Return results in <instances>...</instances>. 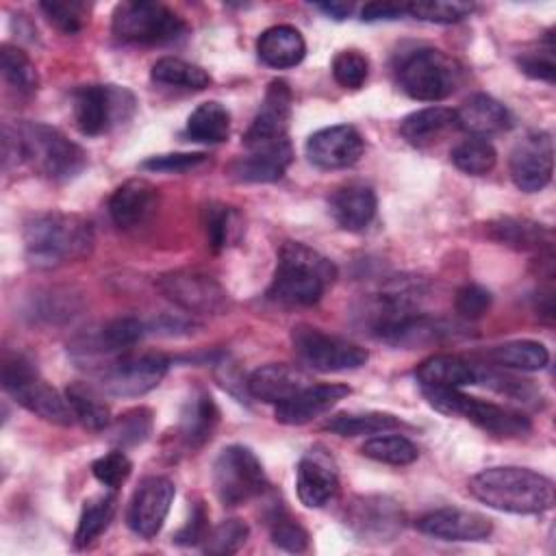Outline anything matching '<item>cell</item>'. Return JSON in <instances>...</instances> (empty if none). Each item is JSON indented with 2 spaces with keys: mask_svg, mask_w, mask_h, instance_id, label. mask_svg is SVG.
I'll use <instances>...</instances> for the list:
<instances>
[{
  "mask_svg": "<svg viewBox=\"0 0 556 556\" xmlns=\"http://www.w3.org/2000/svg\"><path fill=\"white\" fill-rule=\"evenodd\" d=\"M22 239L28 263L37 269H52L91 254L93 226L76 213L46 211L24 222Z\"/></svg>",
  "mask_w": 556,
  "mask_h": 556,
  "instance_id": "obj_1",
  "label": "cell"
},
{
  "mask_svg": "<svg viewBox=\"0 0 556 556\" xmlns=\"http://www.w3.org/2000/svg\"><path fill=\"white\" fill-rule=\"evenodd\" d=\"M469 491L489 508L513 515H541L556 502L554 480L526 467H489L469 480Z\"/></svg>",
  "mask_w": 556,
  "mask_h": 556,
  "instance_id": "obj_2",
  "label": "cell"
},
{
  "mask_svg": "<svg viewBox=\"0 0 556 556\" xmlns=\"http://www.w3.org/2000/svg\"><path fill=\"white\" fill-rule=\"evenodd\" d=\"M334 278L337 267L330 258L302 241H285L267 295L291 306H313Z\"/></svg>",
  "mask_w": 556,
  "mask_h": 556,
  "instance_id": "obj_3",
  "label": "cell"
},
{
  "mask_svg": "<svg viewBox=\"0 0 556 556\" xmlns=\"http://www.w3.org/2000/svg\"><path fill=\"white\" fill-rule=\"evenodd\" d=\"M11 132L15 137L22 163H28L48 180H72L87 165L85 150L54 126L41 122H22L11 128Z\"/></svg>",
  "mask_w": 556,
  "mask_h": 556,
  "instance_id": "obj_4",
  "label": "cell"
},
{
  "mask_svg": "<svg viewBox=\"0 0 556 556\" xmlns=\"http://www.w3.org/2000/svg\"><path fill=\"white\" fill-rule=\"evenodd\" d=\"M111 30L126 43L163 46L182 39L189 26L176 11L161 2L126 0L113 9Z\"/></svg>",
  "mask_w": 556,
  "mask_h": 556,
  "instance_id": "obj_5",
  "label": "cell"
},
{
  "mask_svg": "<svg viewBox=\"0 0 556 556\" xmlns=\"http://www.w3.org/2000/svg\"><path fill=\"white\" fill-rule=\"evenodd\" d=\"M421 393L434 410L450 417H463L495 437H523L532 430V424L523 413L471 397L460 389L421 387Z\"/></svg>",
  "mask_w": 556,
  "mask_h": 556,
  "instance_id": "obj_6",
  "label": "cell"
},
{
  "mask_svg": "<svg viewBox=\"0 0 556 556\" xmlns=\"http://www.w3.org/2000/svg\"><path fill=\"white\" fill-rule=\"evenodd\" d=\"M2 389L20 406H24L33 415H37L50 424L70 426L74 421L67 400L39 376L37 367L28 358H24L20 354L4 358Z\"/></svg>",
  "mask_w": 556,
  "mask_h": 556,
  "instance_id": "obj_7",
  "label": "cell"
},
{
  "mask_svg": "<svg viewBox=\"0 0 556 556\" xmlns=\"http://www.w3.org/2000/svg\"><path fill=\"white\" fill-rule=\"evenodd\" d=\"M402 91L419 102H441L454 93L460 67L452 56L434 48H417L402 56L397 65Z\"/></svg>",
  "mask_w": 556,
  "mask_h": 556,
  "instance_id": "obj_8",
  "label": "cell"
},
{
  "mask_svg": "<svg viewBox=\"0 0 556 556\" xmlns=\"http://www.w3.org/2000/svg\"><path fill=\"white\" fill-rule=\"evenodd\" d=\"M74 122L87 137H98L128 122L137 109L130 89L119 85H83L72 98Z\"/></svg>",
  "mask_w": 556,
  "mask_h": 556,
  "instance_id": "obj_9",
  "label": "cell"
},
{
  "mask_svg": "<svg viewBox=\"0 0 556 556\" xmlns=\"http://www.w3.org/2000/svg\"><path fill=\"white\" fill-rule=\"evenodd\" d=\"M267 486V478L256 454L245 445L224 447L213 463V489L224 506H241Z\"/></svg>",
  "mask_w": 556,
  "mask_h": 556,
  "instance_id": "obj_10",
  "label": "cell"
},
{
  "mask_svg": "<svg viewBox=\"0 0 556 556\" xmlns=\"http://www.w3.org/2000/svg\"><path fill=\"white\" fill-rule=\"evenodd\" d=\"M291 341L300 361L315 371H350L363 367L369 358L363 345L328 334L315 326H295Z\"/></svg>",
  "mask_w": 556,
  "mask_h": 556,
  "instance_id": "obj_11",
  "label": "cell"
},
{
  "mask_svg": "<svg viewBox=\"0 0 556 556\" xmlns=\"http://www.w3.org/2000/svg\"><path fill=\"white\" fill-rule=\"evenodd\" d=\"M169 369L163 354H122L98 374L100 389L115 397H139L156 389Z\"/></svg>",
  "mask_w": 556,
  "mask_h": 556,
  "instance_id": "obj_12",
  "label": "cell"
},
{
  "mask_svg": "<svg viewBox=\"0 0 556 556\" xmlns=\"http://www.w3.org/2000/svg\"><path fill=\"white\" fill-rule=\"evenodd\" d=\"M159 291L178 308L195 315H217L228 306L226 289L202 271L176 269L156 278Z\"/></svg>",
  "mask_w": 556,
  "mask_h": 556,
  "instance_id": "obj_13",
  "label": "cell"
},
{
  "mask_svg": "<svg viewBox=\"0 0 556 556\" xmlns=\"http://www.w3.org/2000/svg\"><path fill=\"white\" fill-rule=\"evenodd\" d=\"M345 526L367 543L393 541L404 526L400 506L384 495H358L345 506Z\"/></svg>",
  "mask_w": 556,
  "mask_h": 556,
  "instance_id": "obj_14",
  "label": "cell"
},
{
  "mask_svg": "<svg viewBox=\"0 0 556 556\" xmlns=\"http://www.w3.org/2000/svg\"><path fill=\"white\" fill-rule=\"evenodd\" d=\"M508 172L517 189L536 193L545 189L554 174V141L547 130H532L510 152Z\"/></svg>",
  "mask_w": 556,
  "mask_h": 556,
  "instance_id": "obj_15",
  "label": "cell"
},
{
  "mask_svg": "<svg viewBox=\"0 0 556 556\" xmlns=\"http://www.w3.org/2000/svg\"><path fill=\"white\" fill-rule=\"evenodd\" d=\"M291 87L287 80H271L263 104L252 119L250 128L243 135V146L252 148H267L289 141V119H291Z\"/></svg>",
  "mask_w": 556,
  "mask_h": 556,
  "instance_id": "obj_16",
  "label": "cell"
},
{
  "mask_svg": "<svg viewBox=\"0 0 556 556\" xmlns=\"http://www.w3.org/2000/svg\"><path fill=\"white\" fill-rule=\"evenodd\" d=\"M174 495H176V486L169 478L165 476L143 478L128 504V513H126L128 528L141 539L156 536L165 523Z\"/></svg>",
  "mask_w": 556,
  "mask_h": 556,
  "instance_id": "obj_17",
  "label": "cell"
},
{
  "mask_svg": "<svg viewBox=\"0 0 556 556\" xmlns=\"http://www.w3.org/2000/svg\"><path fill=\"white\" fill-rule=\"evenodd\" d=\"M304 152L319 169H345L363 156L365 141L354 126L334 124L313 132L306 139Z\"/></svg>",
  "mask_w": 556,
  "mask_h": 556,
  "instance_id": "obj_18",
  "label": "cell"
},
{
  "mask_svg": "<svg viewBox=\"0 0 556 556\" xmlns=\"http://www.w3.org/2000/svg\"><path fill=\"white\" fill-rule=\"evenodd\" d=\"M298 497L306 508H324L339 493V471L330 454L319 447L308 450L295 469Z\"/></svg>",
  "mask_w": 556,
  "mask_h": 556,
  "instance_id": "obj_19",
  "label": "cell"
},
{
  "mask_svg": "<svg viewBox=\"0 0 556 556\" xmlns=\"http://www.w3.org/2000/svg\"><path fill=\"white\" fill-rule=\"evenodd\" d=\"M417 530L441 541H484L493 532L486 515L463 508H439L417 519Z\"/></svg>",
  "mask_w": 556,
  "mask_h": 556,
  "instance_id": "obj_20",
  "label": "cell"
},
{
  "mask_svg": "<svg viewBox=\"0 0 556 556\" xmlns=\"http://www.w3.org/2000/svg\"><path fill=\"white\" fill-rule=\"evenodd\" d=\"M350 395V387L341 382H319L308 384L298 391L293 397L276 404V421L285 426H302L313 421L315 417L328 413L339 400Z\"/></svg>",
  "mask_w": 556,
  "mask_h": 556,
  "instance_id": "obj_21",
  "label": "cell"
},
{
  "mask_svg": "<svg viewBox=\"0 0 556 556\" xmlns=\"http://www.w3.org/2000/svg\"><path fill=\"white\" fill-rule=\"evenodd\" d=\"M159 208V189L146 178L122 182L109 198V215L122 230L146 224Z\"/></svg>",
  "mask_w": 556,
  "mask_h": 556,
  "instance_id": "obj_22",
  "label": "cell"
},
{
  "mask_svg": "<svg viewBox=\"0 0 556 556\" xmlns=\"http://www.w3.org/2000/svg\"><path fill=\"white\" fill-rule=\"evenodd\" d=\"M291 161V141L267 148H252L248 154L237 156L228 165V176L237 182H276L285 176Z\"/></svg>",
  "mask_w": 556,
  "mask_h": 556,
  "instance_id": "obj_23",
  "label": "cell"
},
{
  "mask_svg": "<svg viewBox=\"0 0 556 556\" xmlns=\"http://www.w3.org/2000/svg\"><path fill=\"white\" fill-rule=\"evenodd\" d=\"M311 384L306 371L289 363H269L254 369L245 382L248 393L267 404H282Z\"/></svg>",
  "mask_w": 556,
  "mask_h": 556,
  "instance_id": "obj_24",
  "label": "cell"
},
{
  "mask_svg": "<svg viewBox=\"0 0 556 556\" xmlns=\"http://www.w3.org/2000/svg\"><path fill=\"white\" fill-rule=\"evenodd\" d=\"M376 191L363 182H350L337 189L330 198V213L334 222L350 232L367 228L376 215Z\"/></svg>",
  "mask_w": 556,
  "mask_h": 556,
  "instance_id": "obj_25",
  "label": "cell"
},
{
  "mask_svg": "<svg viewBox=\"0 0 556 556\" xmlns=\"http://www.w3.org/2000/svg\"><path fill=\"white\" fill-rule=\"evenodd\" d=\"M489 235L495 241L519 252L552 254L554 248L552 228L523 217H500L489 224Z\"/></svg>",
  "mask_w": 556,
  "mask_h": 556,
  "instance_id": "obj_26",
  "label": "cell"
},
{
  "mask_svg": "<svg viewBox=\"0 0 556 556\" xmlns=\"http://www.w3.org/2000/svg\"><path fill=\"white\" fill-rule=\"evenodd\" d=\"M256 54L265 65L274 70H289L302 63L306 54V41L295 26L278 24L258 35Z\"/></svg>",
  "mask_w": 556,
  "mask_h": 556,
  "instance_id": "obj_27",
  "label": "cell"
},
{
  "mask_svg": "<svg viewBox=\"0 0 556 556\" xmlns=\"http://www.w3.org/2000/svg\"><path fill=\"white\" fill-rule=\"evenodd\" d=\"M454 113L456 126L469 132L471 137H486L510 126L508 109L486 93L469 96Z\"/></svg>",
  "mask_w": 556,
  "mask_h": 556,
  "instance_id": "obj_28",
  "label": "cell"
},
{
  "mask_svg": "<svg viewBox=\"0 0 556 556\" xmlns=\"http://www.w3.org/2000/svg\"><path fill=\"white\" fill-rule=\"evenodd\" d=\"M146 332V326L137 317H115L100 330L80 337L74 350L80 354H113L132 348Z\"/></svg>",
  "mask_w": 556,
  "mask_h": 556,
  "instance_id": "obj_29",
  "label": "cell"
},
{
  "mask_svg": "<svg viewBox=\"0 0 556 556\" xmlns=\"http://www.w3.org/2000/svg\"><path fill=\"white\" fill-rule=\"evenodd\" d=\"M219 421V410L215 400L206 391H195L191 397L182 404L178 432L187 447L198 450L206 441H211L215 428Z\"/></svg>",
  "mask_w": 556,
  "mask_h": 556,
  "instance_id": "obj_30",
  "label": "cell"
},
{
  "mask_svg": "<svg viewBox=\"0 0 556 556\" xmlns=\"http://www.w3.org/2000/svg\"><path fill=\"white\" fill-rule=\"evenodd\" d=\"M415 378L421 387L460 389L476 384V367L456 354H434L417 365Z\"/></svg>",
  "mask_w": 556,
  "mask_h": 556,
  "instance_id": "obj_31",
  "label": "cell"
},
{
  "mask_svg": "<svg viewBox=\"0 0 556 556\" xmlns=\"http://www.w3.org/2000/svg\"><path fill=\"white\" fill-rule=\"evenodd\" d=\"M456 126V113L447 106H426L408 113L400 122V135L415 148L432 143L447 128Z\"/></svg>",
  "mask_w": 556,
  "mask_h": 556,
  "instance_id": "obj_32",
  "label": "cell"
},
{
  "mask_svg": "<svg viewBox=\"0 0 556 556\" xmlns=\"http://www.w3.org/2000/svg\"><path fill=\"white\" fill-rule=\"evenodd\" d=\"M185 135L198 143H222L230 135V113L224 104L208 100L198 104L185 126Z\"/></svg>",
  "mask_w": 556,
  "mask_h": 556,
  "instance_id": "obj_33",
  "label": "cell"
},
{
  "mask_svg": "<svg viewBox=\"0 0 556 556\" xmlns=\"http://www.w3.org/2000/svg\"><path fill=\"white\" fill-rule=\"evenodd\" d=\"M65 400L70 404V410L76 421H80L85 428L100 432L106 430L111 424V410L109 404L102 400V395L87 382H74L65 389Z\"/></svg>",
  "mask_w": 556,
  "mask_h": 556,
  "instance_id": "obj_34",
  "label": "cell"
},
{
  "mask_svg": "<svg viewBox=\"0 0 556 556\" xmlns=\"http://www.w3.org/2000/svg\"><path fill=\"white\" fill-rule=\"evenodd\" d=\"M115 508H117V500L111 493L85 500L78 517V526L74 532V547L80 549L91 545L111 526Z\"/></svg>",
  "mask_w": 556,
  "mask_h": 556,
  "instance_id": "obj_35",
  "label": "cell"
},
{
  "mask_svg": "<svg viewBox=\"0 0 556 556\" xmlns=\"http://www.w3.org/2000/svg\"><path fill=\"white\" fill-rule=\"evenodd\" d=\"M400 417L382 410H367V413H341L326 421V430L339 437H363V434H380L400 428Z\"/></svg>",
  "mask_w": 556,
  "mask_h": 556,
  "instance_id": "obj_36",
  "label": "cell"
},
{
  "mask_svg": "<svg viewBox=\"0 0 556 556\" xmlns=\"http://www.w3.org/2000/svg\"><path fill=\"white\" fill-rule=\"evenodd\" d=\"M489 358L497 365L521 369V371H539L549 363V352L543 343L530 339L506 341L489 350Z\"/></svg>",
  "mask_w": 556,
  "mask_h": 556,
  "instance_id": "obj_37",
  "label": "cell"
},
{
  "mask_svg": "<svg viewBox=\"0 0 556 556\" xmlns=\"http://www.w3.org/2000/svg\"><path fill=\"white\" fill-rule=\"evenodd\" d=\"M202 226H204L206 243L213 252H222L224 248L235 243L241 232L237 211L222 202H208L202 208Z\"/></svg>",
  "mask_w": 556,
  "mask_h": 556,
  "instance_id": "obj_38",
  "label": "cell"
},
{
  "mask_svg": "<svg viewBox=\"0 0 556 556\" xmlns=\"http://www.w3.org/2000/svg\"><path fill=\"white\" fill-rule=\"evenodd\" d=\"M0 72L7 85L20 96H30L39 87V74L30 56L11 43L0 46Z\"/></svg>",
  "mask_w": 556,
  "mask_h": 556,
  "instance_id": "obj_39",
  "label": "cell"
},
{
  "mask_svg": "<svg viewBox=\"0 0 556 556\" xmlns=\"http://www.w3.org/2000/svg\"><path fill=\"white\" fill-rule=\"evenodd\" d=\"M150 76L159 85L182 87V89H206L211 85V76H208L206 70H202L195 63L182 61L178 56H163V59H159L152 65Z\"/></svg>",
  "mask_w": 556,
  "mask_h": 556,
  "instance_id": "obj_40",
  "label": "cell"
},
{
  "mask_svg": "<svg viewBox=\"0 0 556 556\" xmlns=\"http://www.w3.org/2000/svg\"><path fill=\"white\" fill-rule=\"evenodd\" d=\"M361 454L378 463L402 467V465L415 463L419 456V450L410 439L402 434H382L365 441L361 447Z\"/></svg>",
  "mask_w": 556,
  "mask_h": 556,
  "instance_id": "obj_41",
  "label": "cell"
},
{
  "mask_svg": "<svg viewBox=\"0 0 556 556\" xmlns=\"http://www.w3.org/2000/svg\"><path fill=\"white\" fill-rule=\"evenodd\" d=\"M452 163L463 174L482 176L495 167L497 152L484 137H469L452 150Z\"/></svg>",
  "mask_w": 556,
  "mask_h": 556,
  "instance_id": "obj_42",
  "label": "cell"
},
{
  "mask_svg": "<svg viewBox=\"0 0 556 556\" xmlns=\"http://www.w3.org/2000/svg\"><path fill=\"white\" fill-rule=\"evenodd\" d=\"M106 430H109V441L115 443L119 450L139 445L152 432V410L143 406L126 410L115 421H111Z\"/></svg>",
  "mask_w": 556,
  "mask_h": 556,
  "instance_id": "obj_43",
  "label": "cell"
},
{
  "mask_svg": "<svg viewBox=\"0 0 556 556\" xmlns=\"http://www.w3.org/2000/svg\"><path fill=\"white\" fill-rule=\"evenodd\" d=\"M250 536L248 523L241 519H224L215 528L208 530L206 539L202 541V552L211 556H228L239 552Z\"/></svg>",
  "mask_w": 556,
  "mask_h": 556,
  "instance_id": "obj_44",
  "label": "cell"
},
{
  "mask_svg": "<svg viewBox=\"0 0 556 556\" xmlns=\"http://www.w3.org/2000/svg\"><path fill=\"white\" fill-rule=\"evenodd\" d=\"M476 4L460 0H430V2H410L406 4V15L432 22V24H456L473 13Z\"/></svg>",
  "mask_w": 556,
  "mask_h": 556,
  "instance_id": "obj_45",
  "label": "cell"
},
{
  "mask_svg": "<svg viewBox=\"0 0 556 556\" xmlns=\"http://www.w3.org/2000/svg\"><path fill=\"white\" fill-rule=\"evenodd\" d=\"M39 9L43 11L46 20L65 35L78 33L85 26L89 15V7L76 0H65V2L48 0V2H39Z\"/></svg>",
  "mask_w": 556,
  "mask_h": 556,
  "instance_id": "obj_46",
  "label": "cell"
},
{
  "mask_svg": "<svg viewBox=\"0 0 556 556\" xmlns=\"http://www.w3.org/2000/svg\"><path fill=\"white\" fill-rule=\"evenodd\" d=\"M476 382H482L484 387H489L502 395H508L513 400H519V402H532V400L541 397V391L530 380H523V378H517L510 374H502V371L476 369Z\"/></svg>",
  "mask_w": 556,
  "mask_h": 556,
  "instance_id": "obj_47",
  "label": "cell"
},
{
  "mask_svg": "<svg viewBox=\"0 0 556 556\" xmlns=\"http://www.w3.org/2000/svg\"><path fill=\"white\" fill-rule=\"evenodd\" d=\"M369 74V61L358 50H341L332 59V76L343 89H361Z\"/></svg>",
  "mask_w": 556,
  "mask_h": 556,
  "instance_id": "obj_48",
  "label": "cell"
},
{
  "mask_svg": "<svg viewBox=\"0 0 556 556\" xmlns=\"http://www.w3.org/2000/svg\"><path fill=\"white\" fill-rule=\"evenodd\" d=\"M130 471H132V463L124 454V450H113V452H109V454H104V456H100L91 463L93 478L100 484L109 486V489L122 486L128 480Z\"/></svg>",
  "mask_w": 556,
  "mask_h": 556,
  "instance_id": "obj_49",
  "label": "cell"
},
{
  "mask_svg": "<svg viewBox=\"0 0 556 556\" xmlns=\"http://www.w3.org/2000/svg\"><path fill=\"white\" fill-rule=\"evenodd\" d=\"M208 156L204 152H169V154H154L141 163L143 169L150 172H165V174H185L193 172L204 165Z\"/></svg>",
  "mask_w": 556,
  "mask_h": 556,
  "instance_id": "obj_50",
  "label": "cell"
},
{
  "mask_svg": "<svg viewBox=\"0 0 556 556\" xmlns=\"http://www.w3.org/2000/svg\"><path fill=\"white\" fill-rule=\"evenodd\" d=\"M271 543L285 552H306L308 547V532L289 517H276L271 526Z\"/></svg>",
  "mask_w": 556,
  "mask_h": 556,
  "instance_id": "obj_51",
  "label": "cell"
},
{
  "mask_svg": "<svg viewBox=\"0 0 556 556\" xmlns=\"http://www.w3.org/2000/svg\"><path fill=\"white\" fill-rule=\"evenodd\" d=\"M454 308L463 319H480L491 308V293L480 285H465L456 291Z\"/></svg>",
  "mask_w": 556,
  "mask_h": 556,
  "instance_id": "obj_52",
  "label": "cell"
},
{
  "mask_svg": "<svg viewBox=\"0 0 556 556\" xmlns=\"http://www.w3.org/2000/svg\"><path fill=\"white\" fill-rule=\"evenodd\" d=\"M554 46H549L543 52H526L517 59L521 72L530 78L536 80H545V83H554L556 80V67H554V54H552Z\"/></svg>",
  "mask_w": 556,
  "mask_h": 556,
  "instance_id": "obj_53",
  "label": "cell"
},
{
  "mask_svg": "<svg viewBox=\"0 0 556 556\" xmlns=\"http://www.w3.org/2000/svg\"><path fill=\"white\" fill-rule=\"evenodd\" d=\"M208 530H211L208 528V513H206L202 502H195L191 506V517L174 534V543H178V545H198V543H202L206 539Z\"/></svg>",
  "mask_w": 556,
  "mask_h": 556,
  "instance_id": "obj_54",
  "label": "cell"
},
{
  "mask_svg": "<svg viewBox=\"0 0 556 556\" xmlns=\"http://www.w3.org/2000/svg\"><path fill=\"white\" fill-rule=\"evenodd\" d=\"M406 15V4L395 2H369L361 9L363 22H380V20H397Z\"/></svg>",
  "mask_w": 556,
  "mask_h": 556,
  "instance_id": "obj_55",
  "label": "cell"
},
{
  "mask_svg": "<svg viewBox=\"0 0 556 556\" xmlns=\"http://www.w3.org/2000/svg\"><path fill=\"white\" fill-rule=\"evenodd\" d=\"M321 13H326L328 17H332V20H348L350 15H352V11H354V4L352 2H317L315 4Z\"/></svg>",
  "mask_w": 556,
  "mask_h": 556,
  "instance_id": "obj_56",
  "label": "cell"
}]
</instances>
